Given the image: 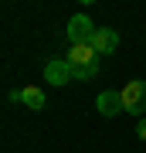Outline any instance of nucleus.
<instances>
[{
    "instance_id": "0eeeda50",
    "label": "nucleus",
    "mask_w": 146,
    "mask_h": 153,
    "mask_svg": "<svg viewBox=\"0 0 146 153\" xmlns=\"http://www.w3.org/2000/svg\"><path fill=\"white\" fill-rule=\"evenodd\" d=\"M10 99H21L27 109H34V112H38V109H44V92H41L38 85H24L21 92H10Z\"/></svg>"
},
{
    "instance_id": "423d86ee",
    "label": "nucleus",
    "mask_w": 146,
    "mask_h": 153,
    "mask_svg": "<svg viewBox=\"0 0 146 153\" xmlns=\"http://www.w3.org/2000/svg\"><path fill=\"white\" fill-rule=\"evenodd\" d=\"M92 48H95V55H112V51L119 48V34L112 27H99L92 34Z\"/></svg>"
},
{
    "instance_id": "7ed1b4c3",
    "label": "nucleus",
    "mask_w": 146,
    "mask_h": 153,
    "mask_svg": "<svg viewBox=\"0 0 146 153\" xmlns=\"http://www.w3.org/2000/svg\"><path fill=\"white\" fill-rule=\"evenodd\" d=\"M99 27L92 24V17L88 14H75L68 21V41L71 44H92V34H95Z\"/></svg>"
},
{
    "instance_id": "f03ea898",
    "label": "nucleus",
    "mask_w": 146,
    "mask_h": 153,
    "mask_svg": "<svg viewBox=\"0 0 146 153\" xmlns=\"http://www.w3.org/2000/svg\"><path fill=\"white\" fill-rule=\"evenodd\" d=\"M122 109L129 116H143L146 112V82L143 78H133V82L122 88Z\"/></svg>"
},
{
    "instance_id": "20e7f679",
    "label": "nucleus",
    "mask_w": 146,
    "mask_h": 153,
    "mask_svg": "<svg viewBox=\"0 0 146 153\" xmlns=\"http://www.w3.org/2000/svg\"><path fill=\"white\" fill-rule=\"evenodd\" d=\"M44 78H48L51 85H68V82H75V75H71V68H68L65 58H51L48 65H44Z\"/></svg>"
},
{
    "instance_id": "39448f33",
    "label": "nucleus",
    "mask_w": 146,
    "mask_h": 153,
    "mask_svg": "<svg viewBox=\"0 0 146 153\" xmlns=\"http://www.w3.org/2000/svg\"><path fill=\"white\" fill-rule=\"evenodd\" d=\"M95 105H99V112H102L105 119H116L119 112H126V109H122V92H112V88H105V92H99Z\"/></svg>"
},
{
    "instance_id": "6e6552de",
    "label": "nucleus",
    "mask_w": 146,
    "mask_h": 153,
    "mask_svg": "<svg viewBox=\"0 0 146 153\" xmlns=\"http://www.w3.org/2000/svg\"><path fill=\"white\" fill-rule=\"evenodd\" d=\"M136 136H139V140L146 143V116H143V119H139V126H136Z\"/></svg>"
},
{
    "instance_id": "f257e3e1",
    "label": "nucleus",
    "mask_w": 146,
    "mask_h": 153,
    "mask_svg": "<svg viewBox=\"0 0 146 153\" xmlns=\"http://www.w3.org/2000/svg\"><path fill=\"white\" fill-rule=\"evenodd\" d=\"M65 61H68V68H71L75 78H95L99 75V55H95L92 44H71Z\"/></svg>"
}]
</instances>
